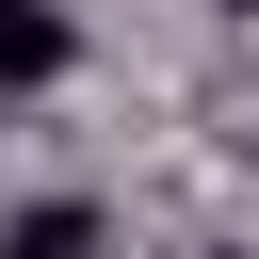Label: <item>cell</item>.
I'll use <instances>...</instances> for the list:
<instances>
[{
  "mask_svg": "<svg viewBox=\"0 0 259 259\" xmlns=\"http://www.w3.org/2000/svg\"><path fill=\"white\" fill-rule=\"evenodd\" d=\"M65 65H81L65 0H0V97H32V81H65Z\"/></svg>",
  "mask_w": 259,
  "mask_h": 259,
  "instance_id": "cell-1",
  "label": "cell"
},
{
  "mask_svg": "<svg viewBox=\"0 0 259 259\" xmlns=\"http://www.w3.org/2000/svg\"><path fill=\"white\" fill-rule=\"evenodd\" d=\"M0 259H97V210H81V194H49V210H16V227H0Z\"/></svg>",
  "mask_w": 259,
  "mask_h": 259,
  "instance_id": "cell-2",
  "label": "cell"
},
{
  "mask_svg": "<svg viewBox=\"0 0 259 259\" xmlns=\"http://www.w3.org/2000/svg\"><path fill=\"white\" fill-rule=\"evenodd\" d=\"M210 16H259V0H210Z\"/></svg>",
  "mask_w": 259,
  "mask_h": 259,
  "instance_id": "cell-3",
  "label": "cell"
}]
</instances>
